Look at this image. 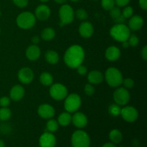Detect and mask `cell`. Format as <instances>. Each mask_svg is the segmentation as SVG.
Wrapping results in <instances>:
<instances>
[{
    "label": "cell",
    "mask_w": 147,
    "mask_h": 147,
    "mask_svg": "<svg viewBox=\"0 0 147 147\" xmlns=\"http://www.w3.org/2000/svg\"><path fill=\"white\" fill-rule=\"evenodd\" d=\"M45 59L46 61L51 65H55L57 64L60 60V56H59L58 53L57 52L54 51V50H47L45 53Z\"/></svg>",
    "instance_id": "cell-23"
},
{
    "label": "cell",
    "mask_w": 147,
    "mask_h": 147,
    "mask_svg": "<svg viewBox=\"0 0 147 147\" xmlns=\"http://www.w3.org/2000/svg\"><path fill=\"white\" fill-rule=\"evenodd\" d=\"M127 41L128 42H129V46L134 47H136V46L139 45V38L138 37V36L136 35V34H130Z\"/></svg>",
    "instance_id": "cell-34"
},
{
    "label": "cell",
    "mask_w": 147,
    "mask_h": 147,
    "mask_svg": "<svg viewBox=\"0 0 147 147\" xmlns=\"http://www.w3.org/2000/svg\"><path fill=\"white\" fill-rule=\"evenodd\" d=\"M144 19L139 15H133L129 18V28L133 31L139 30L144 25Z\"/></svg>",
    "instance_id": "cell-20"
},
{
    "label": "cell",
    "mask_w": 147,
    "mask_h": 147,
    "mask_svg": "<svg viewBox=\"0 0 147 147\" xmlns=\"http://www.w3.org/2000/svg\"><path fill=\"white\" fill-rule=\"evenodd\" d=\"M0 34H1V29H0Z\"/></svg>",
    "instance_id": "cell-51"
},
{
    "label": "cell",
    "mask_w": 147,
    "mask_h": 147,
    "mask_svg": "<svg viewBox=\"0 0 147 147\" xmlns=\"http://www.w3.org/2000/svg\"><path fill=\"white\" fill-rule=\"evenodd\" d=\"M25 94V90L21 85H15L11 88L9 92V98L11 100L17 102L22 100Z\"/></svg>",
    "instance_id": "cell-17"
},
{
    "label": "cell",
    "mask_w": 147,
    "mask_h": 147,
    "mask_svg": "<svg viewBox=\"0 0 147 147\" xmlns=\"http://www.w3.org/2000/svg\"><path fill=\"white\" fill-rule=\"evenodd\" d=\"M75 17L78 19V20L85 21L88 17V12L86 11V9L80 8L76 10V11L75 12Z\"/></svg>",
    "instance_id": "cell-30"
},
{
    "label": "cell",
    "mask_w": 147,
    "mask_h": 147,
    "mask_svg": "<svg viewBox=\"0 0 147 147\" xmlns=\"http://www.w3.org/2000/svg\"><path fill=\"white\" fill-rule=\"evenodd\" d=\"M122 85H123L125 88L131 89L134 86V80L132 78H127L123 79V82H122Z\"/></svg>",
    "instance_id": "cell-35"
},
{
    "label": "cell",
    "mask_w": 147,
    "mask_h": 147,
    "mask_svg": "<svg viewBox=\"0 0 147 147\" xmlns=\"http://www.w3.org/2000/svg\"><path fill=\"white\" fill-rule=\"evenodd\" d=\"M59 129V123L56 120L53 119H50L46 124V131L54 133L57 131Z\"/></svg>",
    "instance_id": "cell-27"
},
{
    "label": "cell",
    "mask_w": 147,
    "mask_h": 147,
    "mask_svg": "<svg viewBox=\"0 0 147 147\" xmlns=\"http://www.w3.org/2000/svg\"><path fill=\"white\" fill-rule=\"evenodd\" d=\"M130 34V29L123 23L116 24L110 30L111 37L120 42L128 40Z\"/></svg>",
    "instance_id": "cell-2"
},
{
    "label": "cell",
    "mask_w": 147,
    "mask_h": 147,
    "mask_svg": "<svg viewBox=\"0 0 147 147\" xmlns=\"http://www.w3.org/2000/svg\"><path fill=\"white\" fill-rule=\"evenodd\" d=\"M93 1H97V0H93Z\"/></svg>",
    "instance_id": "cell-52"
},
{
    "label": "cell",
    "mask_w": 147,
    "mask_h": 147,
    "mask_svg": "<svg viewBox=\"0 0 147 147\" xmlns=\"http://www.w3.org/2000/svg\"><path fill=\"white\" fill-rule=\"evenodd\" d=\"M54 79L53 76L48 72H43L40 76V82L42 86H50L53 83Z\"/></svg>",
    "instance_id": "cell-25"
},
{
    "label": "cell",
    "mask_w": 147,
    "mask_h": 147,
    "mask_svg": "<svg viewBox=\"0 0 147 147\" xmlns=\"http://www.w3.org/2000/svg\"><path fill=\"white\" fill-rule=\"evenodd\" d=\"M37 113L41 118L44 119H52L55 116V111L50 104H42L37 109Z\"/></svg>",
    "instance_id": "cell-15"
},
{
    "label": "cell",
    "mask_w": 147,
    "mask_h": 147,
    "mask_svg": "<svg viewBox=\"0 0 147 147\" xmlns=\"http://www.w3.org/2000/svg\"><path fill=\"white\" fill-rule=\"evenodd\" d=\"M115 4L119 7H126L129 4L131 0H114Z\"/></svg>",
    "instance_id": "cell-40"
},
{
    "label": "cell",
    "mask_w": 147,
    "mask_h": 147,
    "mask_svg": "<svg viewBox=\"0 0 147 147\" xmlns=\"http://www.w3.org/2000/svg\"><path fill=\"white\" fill-rule=\"evenodd\" d=\"M51 14L50 8L46 4H40L37 6L34 11V16L36 19L40 21H45Z\"/></svg>",
    "instance_id": "cell-14"
},
{
    "label": "cell",
    "mask_w": 147,
    "mask_h": 147,
    "mask_svg": "<svg viewBox=\"0 0 147 147\" xmlns=\"http://www.w3.org/2000/svg\"><path fill=\"white\" fill-rule=\"evenodd\" d=\"M141 56H142V59L144 61L147 60V46L145 45L144 47L142 48V52H141Z\"/></svg>",
    "instance_id": "cell-41"
},
{
    "label": "cell",
    "mask_w": 147,
    "mask_h": 147,
    "mask_svg": "<svg viewBox=\"0 0 147 147\" xmlns=\"http://www.w3.org/2000/svg\"><path fill=\"white\" fill-rule=\"evenodd\" d=\"M71 1H74V2H76V1H80V0H70Z\"/></svg>",
    "instance_id": "cell-49"
},
{
    "label": "cell",
    "mask_w": 147,
    "mask_h": 147,
    "mask_svg": "<svg viewBox=\"0 0 147 147\" xmlns=\"http://www.w3.org/2000/svg\"><path fill=\"white\" fill-rule=\"evenodd\" d=\"M0 147H5V143L3 140L0 139Z\"/></svg>",
    "instance_id": "cell-47"
},
{
    "label": "cell",
    "mask_w": 147,
    "mask_h": 147,
    "mask_svg": "<svg viewBox=\"0 0 147 147\" xmlns=\"http://www.w3.org/2000/svg\"><path fill=\"white\" fill-rule=\"evenodd\" d=\"M109 139H110L111 142L115 144H117L121 142L122 139H123V134L119 129H112L109 133Z\"/></svg>",
    "instance_id": "cell-24"
},
{
    "label": "cell",
    "mask_w": 147,
    "mask_h": 147,
    "mask_svg": "<svg viewBox=\"0 0 147 147\" xmlns=\"http://www.w3.org/2000/svg\"><path fill=\"white\" fill-rule=\"evenodd\" d=\"M57 139L55 135L50 132L45 131L39 139V145L40 147H55Z\"/></svg>",
    "instance_id": "cell-12"
},
{
    "label": "cell",
    "mask_w": 147,
    "mask_h": 147,
    "mask_svg": "<svg viewBox=\"0 0 147 147\" xmlns=\"http://www.w3.org/2000/svg\"><path fill=\"white\" fill-rule=\"evenodd\" d=\"M104 79L109 86L112 88H118L122 85L123 78L122 73L116 67H109L106 70Z\"/></svg>",
    "instance_id": "cell-3"
},
{
    "label": "cell",
    "mask_w": 147,
    "mask_h": 147,
    "mask_svg": "<svg viewBox=\"0 0 147 147\" xmlns=\"http://www.w3.org/2000/svg\"><path fill=\"white\" fill-rule=\"evenodd\" d=\"M84 91H85V93H86L87 96H93V95L95 93L94 86H93L92 84H90V83H87V84L85 86Z\"/></svg>",
    "instance_id": "cell-36"
},
{
    "label": "cell",
    "mask_w": 147,
    "mask_h": 147,
    "mask_svg": "<svg viewBox=\"0 0 147 147\" xmlns=\"http://www.w3.org/2000/svg\"><path fill=\"white\" fill-rule=\"evenodd\" d=\"M72 120V115L70 113L67 111L63 112L60 113L57 117V121L58 122L59 126H67L71 123Z\"/></svg>",
    "instance_id": "cell-22"
},
{
    "label": "cell",
    "mask_w": 147,
    "mask_h": 147,
    "mask_svg": "<svg viewBox=\"0 0 147 147\" xmlns=\"http://www.w3.org/2000/svg\"><path fill=\"white\" fill-rule=\"evenodd\" d=\"M85 50L78 45H72L65 51L64 55V62L70 68L76 69L83 63L85 60Z\"/></svg>",
    "instance_id": "cell-1"
},
{
    "label": "cell",
    "mask_w": 147,
    "mask_h": 147,
    "mask_svg": "<svg viewBox=\"0 0 147 147\" xmlns=\"http://www.w3.org/2000/svg\"><path fill=\"white\" fill-rule=\"evenodd\" d=\"M31 41L33 45H37L40 42V38L38 36H34V37H32Z\"/></svg>",
    "instance_id": "cell-43"
},
{
    "label": "cell",
    "mask_w": 147,
    "mask_h": 147,
    "mask_svg": "<svg viewBox=\"0 0 147 147\" xmlns=\"http://www.w3.org/2000/svg\"><path fill=\"white\" fill-rule=\"evenodd\" d=\"M56 3L57 4H64L67 2V0H54Z\"/></svg>",
    "instance_id": "cell-46"
},
{
    "label": "cell",
    "mask_w": 147,
    "mask_h": 147,
    "mask_svg": "<svg viewBox=\"0 0 147 147\" xmlns=\"http://www.w3.org/2000/svg\"><path fill=\"white\" fill-rule=\"evenodd\" d=\"M88 118L82 112L76 111L72 116L71 123L78 129H82L86 127L88 124Z\"/></svg>",
    "instance_id": "cell-13"
},
{
    "label": "cell",
    "mask_w": 147,
    "mask_h": 147,
    "mask_svg": "<svg viewBox=\"0 0 147 147\" xmlns=\"http://www.w3.org/2000/svg\"><path fill=\"white\" fill-rule=\"evenodd\" d=\"M79 34L83 38H89L94 33V27L89 22H83L78 29Z\"/></svg>",
    "instance_id": "cell-16"
},
{
    "label": "cell",
    "mask_w": 147,
    "mask_h": 147,
    "mask_svg": "<svg viewBox=\"0 0 147 147\" xmlns=\"http://www.w3.org/2000/svg\"><path fill=\"white\" fill-rule=\"evenodd\" d=\"M76 70H77L78 73L80 76H85V75H86L88 73L87 67L85 65H83L82 64L80 65H79L78 67L76 68Z\"/></svg>",
    "instance_id": "cell-39"
},
{
    "label": "cell",
    "mask_w": 147,
    "mask_h": 147,
    "mask_svg": "<svg viewBox=\"0 0 147 147\" xmlns=\"http://www.w3.org/2000/svg\"><path fill=\"white\" fill-rule=\"evenodd\" d=\"M122 47H123V48H128V47H129V42H128L127 40L122 42Z\"/></svg>",
    "instance_id": "cell-45"
},
{
    "label": "cell",
    "mask_w": 147,
    "mask_h": 147,
    "mask_svg": "<svg viewBox=\"0 0 147 147\" xmlns=\"http://www.w3.org/2000/svg\"><path fill=\"white\" fill-rule=\"evenodd\" d=\"M17 77H18V80L23 84H30L34 80V74L31 68L24 67L18 71Z\"/></svg>",
    "instance_id": "cell-11"
},
{
    "label": "cell",
    "mask_w": 147,
    "mask_h": 147,
    "mask_svg": "<svg viewBox=\"0 0 147 147\" xmlns=\"http://www.w3.org/2000/svg\"><path fill=\"white\" fill-rule=\"evenodd\" d=\"M55 37V31L52 27H46L41 32V37L45 41H50Z\"/></svg>",
    "instance_id": "cell-26"
},
{
    "label": "cell",
    "mask_w": 147,
    "mask_h": 147,
    "mask_svg": "<svg viewBox=\"0 0 147 147\" xmlns=\"http://www.w3.org/2000/svg\"><path fill=\"white\" fill-rule=\"evenodd\" d=\"M50 95L55 100H61L67 96V89L62 83H53L50 86Z\"/></svg>",
    "instance_id": "cell-8"
},
{
    "label": "cell",
    "mask_w": 147,
    "mask_h": 147,
    "mask_svg": "<svg viewBox=\"0 0 147 147\" xmlns=\"http://www.w3.org/2000/svg\"><path fill=\"white\" fill-rule=\"evenodd\" d=\"M82 104V100L80 96L76 93H72L68 95L65 98L64 108L65 111L68 113H75L78 111Z\"/></svg>",
    "instance_id": "cell-6"
},
{
    "label": "cell",
    "mask_w": 147,
    "mask_h": 147,
    "mask_svg": "<svg viewBox=\"0 0 147 147\" xmlns=\"http://www.w3.org/2000/svg\"><path fill=\"white\" fill-rule=\"evenodd\" d=\"M102 147H116V146L115 144L112 143V142H108V143L104 144Z\"/></svg>",
    "instance_id": "cell-44"
},
{
    "label": "cell",
    "mask_w": 147,
    "mask_h": 147,
    "mask_svg": "<svg viewBox=\"0 0 147 147\" xmlns=\"http://www.w3.org/2000/svg\"><path fill=\"white\" fill-rule=\"evenodd\" d=\"M11 116V111L9 108L1 107L0 109V121H8Z\"/></svg>",
    "instance_id": "cell-28"
},
{
    "label": "cell",
    "mask_w": 147,
    "mask_h": 147,
    "mask_svg": "<svg viewBox=\"0 0 147 147\" xmlns=\"http://www.w3.org/2000/svg\"><path fill=\"white\" fill-rule=\"evenodd\" d=\"M88 80L92 85H98L104 80V75L99 70H92L88 74Z\"/></svg>",
    "instance_id": "cell-21"
},
{
    "label": "cell",
    "mask_w": 147,
    "mask_h": 147,
    "mask_svg": "<svg viewBox=\"0 0 147 147\" xmlns=\"http://www.w3.org/2000/svg\"><path fill=\"white\" fill-rule=\"evenodd\" d=\"M109 14H110L111 17L113 20H116V19L119 18L121 15V10L120 9L119 7H113L111 10H109Z\"/></svg>",
    "instance_id": "cell-32"
},
{
    "label": "cell",
    "mask_w": 147,
    "mask_h": 147,
    "mask_svg": "<svg viewBox=\"0 0 147 147\" xmlns=\"http://www.w3.org/2000/svg\"><path fill=\"white\" fill-rule=\"evenodd\" d=\"M14 5L19 8H24L29 3V0H12Z\"/></svg>",
    "instance_id": "cell-37"
},
{
    "label": "cell",
    "mask_w": 147,
    "mask_h": 147,
    "mask_svg": "<svg viewBox=\"0 0 147 147\" xmlns=\"http://www.w3.org/2000/svg\"><path fill=\"white\" fill-rule=\"evenodd\" d=\"M35 16L30 11H23L17 17V25L22 30H30L36 24Z\"/></svg>",
    "instance_id": "cell-4"
},
{
    "label": "cell",
    "mask_w": 147,
    "mask_h": 147,
    "mask_svg": "<svg viewBox=\"0 0 147 147\" xmlns=\"http://www.w3.org/2000/svg\"><path fill=\"white\" fill-rule=\"evenodd\" d=\"M59 17L62 26L72 23L75 18V11L69 4H63L59 9Z\"/></svg>",
    "instance_id": "cell-7"
},
{
    "label": "cell",
    "mask_w": 147,
    "mask_h": 147,
    "mask_svg": "<svg viewBox=\"0 0 147 147\" xmlns=\"http://www.w3.org/2000/svg\"><path fill=\"white\" fill-rule=\"evenodd\" d=\"M26 57L29 60L34 61L37 60L41 55V50L37 45H31L27 47L25 52Z\"/></svg>",
    "instance_id": "cell-18"
},
{
    "label": "cell",
    "mask_w": 147,
    "mask_h": 147,
    "mask_svg": "<svg viewBox=\"0 0 147 147\" xmlns=\"http://www.w3.org/2000/svg\"><path fill=\"white\" fill-rule=\"evenodd\" d=\"M121 15L125 19L130 18L134 15V9L131 6H126L121 11Z\"/></svg>",
    "instance_id": "cell-31"
},
{
    "label": "cell",
    "mask_w": 147,
    "mask_h": 147,
    "mask_svg": "<svg viewBox=\"0 0 147 147\" xmlns=\"http://www.w3.org/2000/svg\"><path fill=\"white\" fill-rule=\"evenodd\" d=\"M114 0H101V6L105 10L109 11L113 7H115Z\"/></svg>",
    "instance_id": "cell-33"
},
{
    "label": "cell",
    "mask_w": 147,
    "mask_h": 147,
    "mask_svg": "<svg viewBox=\"0 0 147 147\" xmlns=\"http://www.w3.org/2000/svg\"><path fill=\"white\" fill-rule=\"evenodd\" d=\"M71 144L73 147H90V136L87 132L78 129L72 134Z\"/></svg>",
    "instance_id": "cell-5"
},
{
    "label": "cell",
    "mask_w": 147,
    "mask_h": 147,
    "mask_svg": "<svg viewBox=\"0 0 147 147\" xmlns=\"http://www.w3.org/2000/svg\"><path fill=\"white\" fill-rule=\"evenodd\" d=\"M113 100L116 104L120 106H126L130 100V93L124 87L119 88L113 93Z\"/></svg>",
    "instance_id": "cell-9"
},
{
    "label": "cell",
    "mask_w": 147,
    "mask_h": 147,
    "mask_svg": "<svg viewBox=\"0 0 147 147\" xmlns=\"http://www.w3.org/2000/svg\"><path fill=\"white\" fill-rule=\"evenodd\" d=\"M139 4L143 10L146 11L147 9V0H139Z\"/></svg>",
    "instance_id": "cell-42"
},
{
    "label": "cell",
    "mask_w": 147,
    "mask_h": 147,
    "mask_svg": "<svg viewBox=\"0 0 147 147\" xmlns=\"http://www.w3.org/2000/svg\"><path fill=\"white\" fill-rule=\"evenodd\" d=\"M121 147H124V146H121Z\"/></svg>",
    "instance_id": "cell-53"
},
{
    "label": "cell",
    "mask_w": 147,
    "mask_h": 147,
    "mask_svg": "<svg viewBox=\"0 0 147 147\" xmlns=\"http://www.w3.org/2000/svg\"><path fill=\"white\" fill-rule=\"evenodd\" d=\"M11 103V99L7 96H3L0 98V106L1 107H8Z\"/></svg>",
    "instance_id": "cell-38"
},
{
    "label": "cell",
    "mask_w": 147,
    "mask_h": 147,
    "mask_svg": "<svg viewBox=\"0 0 147 147\" xmlns=\"http://www.w3.org/2000/svg\"><path fill=\"white\" fill-rule=\"evenodd\" d=\"M121 54V50L119 47L116 46H111L106 50L105 57L109 61L114 62L120 58Z\"/></svg>",
    "instance_id": "cell-19"
},
{
    "label": "cell",
    "mask_w": 147,
    "mask_h": 147,
    "mask_svg": "<svg viewBox=\"0 0 147 147\" xmlns=\"http://www.w3.org/2000/svg\"><path fill=\"white\" fill-rule=\"evenodd\" d=\"M40 1H42V2H47V1H50V0H40Z\"/></svg>",
    "instance_id": "cell-48"
},
{
    "label": "cell",
    "mask_w": 147,
    "mask_h": 147,
    "mask_svg": "<svg viewBox=\"0 0 147 147\" xmlns=\"http://www.w3.org/2000/svg\"><path fill=\"white\" fill-rule=\"evenodd\" d=\"M1 10H0V17H1Z\"/></svg>",
    "instance_id": "cell-50"
},
{
    "label": "cell",
    "mask_w": 147,
    "mask_h": 147,
    "mask_svg": "<svg viewBox=\"0 0 147 147\" xmlns=\"http://www.w3.org/2000/svg\"><path fill=\"white\" fill-rule=\"evenodd\" d=\"M121 106L119 105L116 104V103H113L109 106V109H108V111L109 113L111 116H113V117H116V116H120L121 113Z\"/></svg>",
    "instance_id": "cell-29"
},
{
    "label": "cell",
    "mask_w": 147,
    "mask_h": 147,
    "mask_svg": "<svg viewBox=\"0 0 147 147\" xmlns=\"http://www.w3.org/2000/svg\"><path fill=\"white\" fill-rule=\"evenodd\" d=\"M120 115L125 121L129 122V123H133L138 119L139 112H138L137 109L134 106H124L121 110Z\"/></svg>",
    "instance_id": "cell-10"
}]
</instances>
